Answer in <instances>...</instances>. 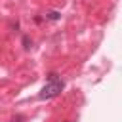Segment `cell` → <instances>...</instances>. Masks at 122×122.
Instances as JSON below:
<instances>
[{
  "label": "cell",
  "mask_w": 122,
  "mask_h": 122,
  "mask_svg": "<svg viewBox=\"0 0 122 122\" xmlns=\"http://www.w3.org/2000/svg\"><path fill=\"white\" fill-rule=\"evenodd\" d=\"M23 120V116H13V122H21Z\"/></svg>",
  "instance_id": "cell-4"
},
{
  "label": "cell",
  "mask_w": 122,
  "mask_h": 122,
  "mask_svg": "<svg viewBox=\"0 0 122 122\" xmlns=\"http://www.w3.org/2000/svg\"><path fill=\"white\" fill-rule=\"evenodd\" d=\"M63 88H65V80H63L59 74L50 72V74H48V82H46V86H44V88L40 90V93H38V99H40V101L51 99V97L59 95Z\"/></svg>",
  "instance_id": "cell-1"
},
{
  "label": "cell",
  "mask_w": 122,
  "mask_h": 122,
  "mask_svg": "<svg viewBox=\"0 0 122 122\" xmlns=\"http://www.w3.org/2000/svg\"><path fill=\"white\" fill-rule=\"evenodd\" d=\"M59 15H61L59 11H48V13H46V19H51V21H57V19H59Z\"/></svg>",
  "instance_id": "cell-2"
},
{
  "label": "cell",
  "mask_w": 122,
  "mask_h": 122,
  "mask_svg": "<svg viewBox=\"0 0 122 122\" xmlns=\"http://www.w3.org/2000/svg\"><path fill=\"white\" fill-rule=\"evenodd\" d=\"M23 44H25V48H27V50L30 48V42H29V36H23Z\"/></svg>",
  "instance_id": "cell-3"
}]
</instances>
